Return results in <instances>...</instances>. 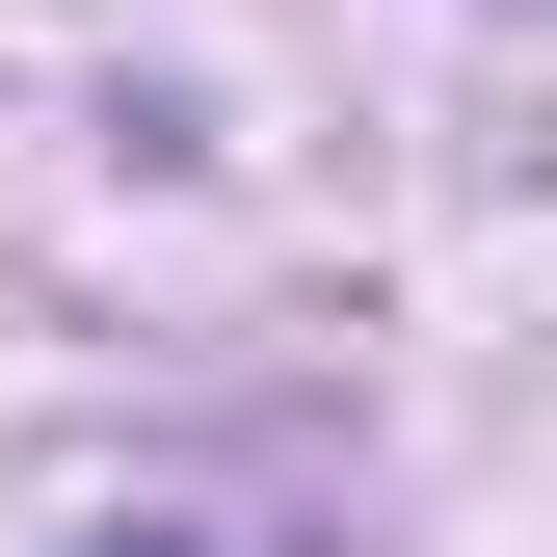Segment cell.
<instances>
[{"label":"cell","mask_w":557,"mask_h":557,"mask_svg":"<svg viewBox=\"0 0 557 557\" xmlns=\"http://www.w3.org/2000/svg\"><path fill=\"white\" fill-rule=\"evenodd\" d=\"M81 557H186V531H81Z\"/></svg>","instance_id":"6da1fadb"}]
</instances>
